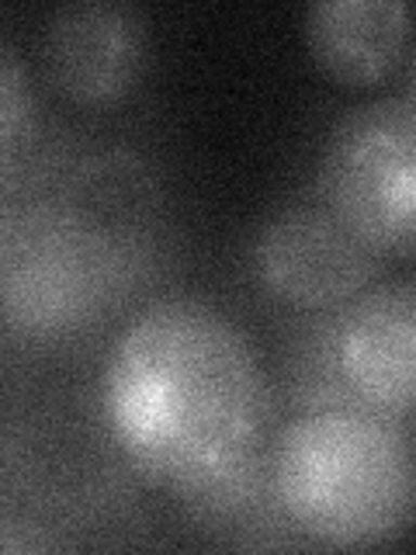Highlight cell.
Masks as SVG:
<instances>
[{
  "mask_svg": "<svg viewBox=\"0 0 416 555\" xmlns=\"http://www.w3.org/2000/svg\"><path fill=\"white\" fill-rule=\"evenodd\" d=\"M277 490L316 548H375L416 520V430L378 410L299 413L274 430Z\"/></svg>",
  "mask_w": 416,
  "mask_h": 555,
  "instance_id": "2",
  "label": "cell"
},
{
  "mask_svg": "<svg viewBox=\"0 0 416 555\" xmlns=\"http://www.w3.org/2000/svg\"><path fill=\"white\" fill-rule=\"evenodd\" d=\"M31 115V91H28V77L22 63H17V52L11 46L0 49V143L4 153L11 156L22 126Z\"/></svg>",
  "mask_w": 416,
  "mask_h": 555,
  "instance_id": "11",
  "label": "cell"
},
{
  "mask_svg": "<svg viewBox=\"0 0 416 555\" xmlns=\"http://www.w3.org/2000/svg\"><path fill=\"white\" fill-rule=\"evenodd\" d=\"M316 195L381 257H416V104L375 98L329 126Z\"/></svg>",
  "mask_w": 416,
  "mask_h": 555,
  "instance_id": "3",
  "label": "cell"
},
{
  "mask_svg": "<svg viewBox=\"0 0 416 555\" xmlns=\"http://www.w3.org/2000/svg\"><path fill=\"white\" fill-rule=\"evenodd\" d=\"M150 56L146 14L126 0H69L42 25L46 80L77 104H112L139 83Z\"/></svg>",
  "mask_w": 416,
  "mask_h": 555,
  "instance_id": "6",
  "label": "cell"
},
{
  "mask_svg": "<svg viewBox=\"0 0 416 555\" xmlns=\"http://www.w3.org/2000/svg\"><path fill=\"white\" fill-rule=\"evenodd\" d=\"M403 0H316L302 17L306 46L340 83H375L403 56L410 39Z\"/></svg>",
  "mask_w": 416,
  "mask_h": 555,
  "instance_id": "9",
  "label": "cell"
},
{
  "mask_svg": "<svg viewBox=\"0 0 416 555\" xmlns=\"http://www.w3.org/2000/svg\"><path fill=\"white\" fill-rule=\"evenodd\" d=\"M343 372L368 410L416 421V278H389L343 306Z\"/></svg>",
  "mask_w": 416,
  "mask_h": 555,
  "instance_id": "7",
  "label": "cell"
},
{
  "mask_svg": "<svg viewBox=\"0 0 416 555\" xmlns=\"http://www.w3.org/2000/svg\"><path fill=\"white\" fill-rule=\"evenodd\" d=\"M257 285L288 309L347 306L378 282L381 257L316 191L264 216L250 243Z\"/></svg>",
  "mask_w": 416,
  "mask_h": 555,
  "instance_id": "5",
  "label": "cell"
},
{
  "mask_svg": "<svg viewBox=\"0 0 416 555\" xmlns=\"http://www.w3.org/2000/svg\"><path fill=\"white\" fill-rule=\"evenodd\" d=\"M126 260L112 236L66 208L39 205L4 230V323L14 334H60L112 299Z\"/></svg>",
  "mask_w": 416,
  "mask_h": 555,
  "instance_id": "4",
  "label": "cell"
},
{
  "mask_svg": "<svg viewBox=\"0 0 416 555\" xmlns=\"http://www.w3.org/2000/svg\"><path fill=\"white\" fill-rule=\"evenodd\" d=\"M104 416L129 465L173 490L274 438V389L250 340L195 295H167L121 330Z\"/></svg>",
  "mask_w": 416,
  "mask_h": 555,
  "instance_id": "1",
  "label": "cell"
},
{
  "mask_svg": "<svg viewBox=\"0 0 416 555\" xmlns=\"http://www.w3.org/2000/svg\"><path fill=\"white\" fill-rule=\"evenodd\" d=\"M181 517L202 534L233 548H302L312 545L295 525L274 476V438L170 490ZM316 548V545H312Z\"/></svg>",
  "mask_w": 416,
  "mask_h": 555,
  "instance_id": "8",
  "label": "cell"
},
{
  "mask_svg": "<svg viewBox=\"0 0 416 555\" xmlns=\"http://www.w3.org/2000/svg\"><path fill=\"white\" fill-rule=\"evenodd\" d=\"M406 98L416 104V42H413L410 56H406Z\"/></svg>",
  "mask_w": 416,
  "mask_h": 555,
  "instance_id": "12",
  "label": "cell"
},
{
  "mask_svg": "<svg viewBox=\"0 0 416 555\" xmlns=\"http://www.w3.org/2000/svg\"><path fill=\"white\" fill-rule=\"evenodd\" d=\"M343 306L291 309L277 334V396L291 416L368 410L358 399L340 354Z\"/></svg>",
  "mask_w": 416,
  "mask_h": 555,
  "instance_id": "10",
  "label": "cell"
}]
</instances>
